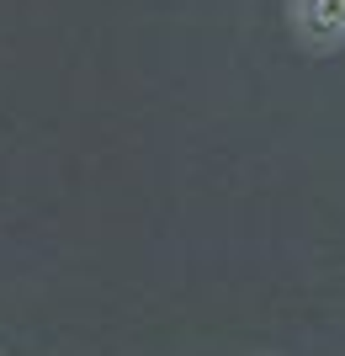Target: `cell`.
I'll list each match as a JSON object with an SVG mask.
<instances>
[{
	"mask_svg": "<svg viewBox=\"0 0 345 356\" xmlns=\"http://www.w3.org/2000/svg\"><path fill=\"white\" fill-rule=\"evenodd\" d=\"M308 16H314V27H340L345 22V0H314Z\"/></svg>",
	"mask_w": 345,
	"mask_h": 356,
	"instance_id": "1",
	"label": "cell"
}]
</instances>
